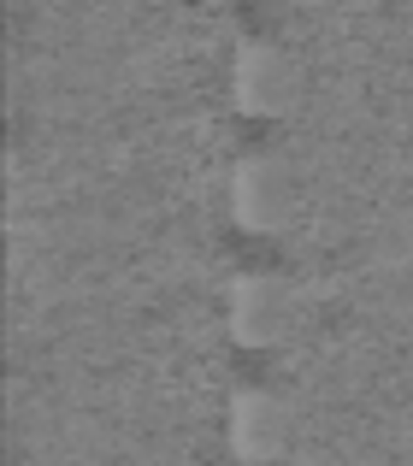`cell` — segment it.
<instances>
[{"instance_id":"cell-3","label":"cell","mask_w":413,"mask_h":466,"mask_svg":"<svg viewBox=\"0 0 413 466\" xmlns=\"http://www.w3.org/2000/svg\"><path fill=\"white\" fill-rule=\"evenodd\" d=\"M225 443H230V455H237L242 466H272L289 449L284 401H277L272 390H254V384L230 390V401H225Z\"/></svg>"},{"instance_id":"cell-1","label":"cell","mask_w":413,"mask_h":466,"mask_svg":"<svg viewBox=\"0 0 413 466\" xmlns=\"http://www.w3.org/2000/svg\"><path fill=\"white\" fill-rule=\"evenodd\" d=\"M301 325V289L272 272H242L225 284V330L242 349H277Z\"/></svg>"},{"instance_id":"cell-4","label":"cell","mask_w":413,"mask_h":466,"mask_svg":"<svg viewBox=\"0 0 413 466\" xmlns=\"http://www.w3.org/2000/svg\"><path fill=\"white\" fill-rule=\"evenodd\" d=\"M296 89H301V77L277 47H266V42L237 47V59H230V101H237V113L277 118V113L296 106Z\"/></svg>"},{"instance_id":"cell-2","label":"cell","mask_w":413,"mask_h":466,"mask_svg":"<svg viewBox=\"0 0 413 466\" xmlns=\"http://www.w3.org/2000/svg\"><path fill=\"white\" fill-rule=\"evenodd\" d=\"M225 207H230V225L248 230V237H272V230L289 225V207H296V195H289V177L277 159L266 154H248L230 166L225 177Z\"/></svg>"}]
</instances>
